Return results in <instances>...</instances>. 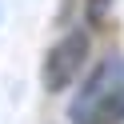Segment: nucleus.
<instances>
[{"label":"nucleus","instance_id":"1","mask_svg":"<svg viewBox=\"0 0 124 124\" xmlns=\"http://www.w3.org/2000/svg\"><path fill=\"white\" fill-rule=\"evenodd\" d=\"M72 124H120L124 120V56H104L68 104Z\"/></svg>","mask_w":124,"mask_h":124},{"label":"nucleus","instance_id":"2","mask_svg":"<svg viewBox=\"0 0 124 124\" xmlns=\"http://www.w3.org/2000/svg\"><path fill=\"white\" fill-rule=\"evenodd\" d=\"M84 60H88V32H68V36H60V40L48 48L44 68H40L44 88H48V92H64L68 84L80 76Z\"/></svg>","mask_w":124,"mask_h":124}]
</instances>
